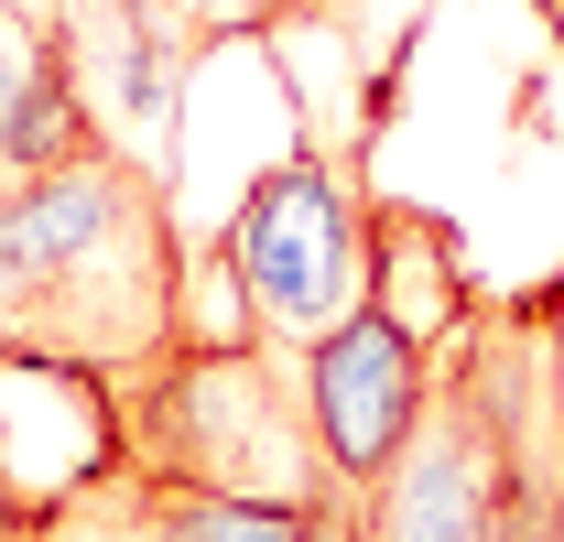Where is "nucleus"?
<instances>
[{
  "label": "nucleus",
  "mask_w": 564,
  "mask_h": 542,
  "mask_svg": "<svg viewBox=\"0 0 564 542\" xmlns=\"http://www.w3.org/2000/svg\"><path fill=\"white\" fill-rule=\"evenodd\" d=\"M185 337V239L163 217V174L131 152H87L66 174L0 185V358L76 369L109 412Z\"/></svg>",
  "instance_id": "1"
},
{
  "label": "nucleus",
  "mask_w": 564,
  "mask_h": 542,
  "mask_svg": "<svg viewBox=\"0 0 564 542\" xmlns=\"http://www.w3.org/2000/svg\"><path fill=\"white\" fill-rule=\"evenodd\" d=\"M369 542H564V369L543 304H478L434 347L413 445L358 488Z\"/></svg>",
  "instance_id": "2"
},
{
  "label": "nucleus",
  "mask_w": 564,
  "mask_h": 542,
  "mask_svg": "<svg viewBox=\"0 0 564 542\" xmlns=\"http://www.w3.org/2000/svg\"><path fill=\"white\" fill-rule=\"evenodd\" d=\"M120 456L163 477H196L228 499H272V510H337L348 488L315 445L304 380L261 326L228 337H174L131 391H120Z\"/></svg>",
  "instance_id": "3"
},
{
  "label": "nucleus",
  "mask_w": 564,
  "mask_h": 542,
  "mask_svg": "<svg viewBox=\"0 0 564 542\" xmlns=\"http://www.w3.org/2000/svg\"><path fill=\"white\" fill-rule=\"evenodd\" d=\"M217 271L239 282V315L272 347H315L348 326L380 271V217L326 152H282L272 174H250V196L217 239Z\"/></svg>",
  "instance_id": "4"
},
{
  "label": "nucleus",
  "mask_w": 564,
  "mask_h": 542,
  "mask_svg": "<svg viewBox=\"0 0 564 542\" xmlns=\"http://www.w3.org/2000/svg\"><path fill=\"white\" fill-rule=\"evenodd\" d=\"M293 380H304V412H315V445H326V467L337 488H380L391 456L413 445L423 423V391H434V347L402 337L380 304H358L348 326H326L315 347H293Z\"/></svg>",
  "instance_id": "5"
},
{
  "label": "nucleus",
  "mask_w": 564,
  "mask_h": 542,
  "mask_svg": "<svg viewBox=\"0 0 564 542\" xmlns=\"http://www.w3.org/2000/svg\"><path fill=\"white\" fill-rule=\"evenodd\" d=\"M98 44H109V120H120V131H163V120H174V44H152V33H141V11H98Z\"/></svg>",
  "instance_id": "6"
},
{
  "label": "nucleus",
  "mask_w": 564,
  "mask_h": 542,
  "mask_svg": "<svg viewBox=\"0 0 564 542\" xmlns=\"http://www.w3.org/2000/svg\"><path fill=\"white\" fill-rule=\"evenodd\" d=\"M44 55H55V22H44V11H11V0H0V141H11V120H22V98H33Z\"/></svg>",
  "instance_id": "7"
},
{
  "label": "nucleus",
  "mask_w": 564,
  "mask_h": 542,
  "mask_svg": "<svg viewBox=\"0 0 564 542\" xmlns=\"http://www.w3.org/2000/svg\"><path fill=\"white\" fill-rule=\"evenodd\" d=\"M304 542H369V532H358V499H337V510H315V532H304Z\"/></svg>",
  "instance_id": "8"
},
{
  "label": "nucleus",
  "mask_w": 564,
  "mask_h": 542,
  "mask_svg": "<svg viewBox=\"0 0 564 542\" xmlns=\"http://www.w3.org/2000/svg\"><path fill=\"white\" fill-rule=\"evenodd\" d=\"M11 11H44V22H55V0H11Z\"/></svg>",
  "instance_id": "9"
},
{
  "label": "nucleus",
  "mask_w": 564,
  "mask_h": 542,
  "mask_svg": "<svg viewBox=\"0 0 564 542\" xmlns=\"http://www.w3.org/2000/svg\"><path fill=\"white\" fill-rule=\"evenodd\" d=\"M543 11H554V22H564V0H543Z\"/></svg>",
  "instance_id": "10"
}]
</instances>
